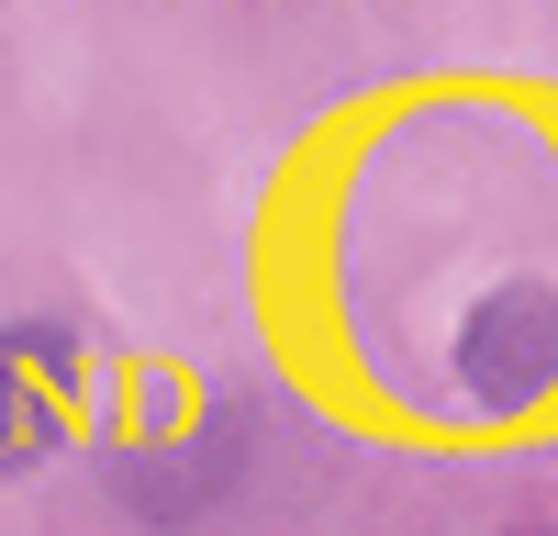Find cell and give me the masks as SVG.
I'll list each match as a JSON object with an SVG mask.
<instances>
[{
    "label": "cell",
    "mask_w": 558,
    "mask_h": 536,
    "mask_svg": "<svg viewBox=\"0 0 558 536\" xmlns=\"http://www.w3.org/2000/svg\"><path fill=\"white\" fill-rule=\"evenodd\" d=\"M458 391L481 402V414H525V402L558 391V291L514 280L492 291L470 325H458Z\"/></svg>",
    "instance_id": "obj_1"
}]
</instances>
